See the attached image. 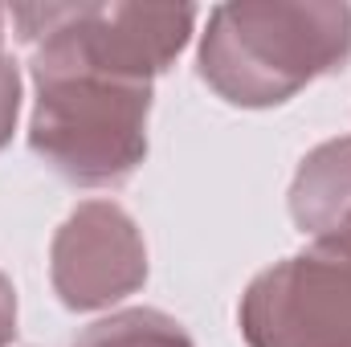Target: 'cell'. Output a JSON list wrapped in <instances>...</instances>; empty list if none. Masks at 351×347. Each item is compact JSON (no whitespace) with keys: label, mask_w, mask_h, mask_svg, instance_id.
<instances>
[{"label":"cell","mask_w":351,"mask_h":347,"mask_svg":"<svg viewBox=\"0 0 351 347\" xmlns=\"http://www.w3.org/2000/svg\"><path fill=\"white\" fill-rule=\"evenodd\" d=\"M33 152L74 184H119L147 152L152 82L110 74L66 49L41 41L33 53Z\"/></svg>","instance_id":"cell-1"},{"label":"cell","mask_w":351,"mask_h":347,"mask_svg":"<svg viewBox=\"0 0 351 347\" xmlns=\"http://www.w3.org/2000/svg\"><path fill=\"white\" fill-rule=\"evenodd\" d=\"M351 53L348 4H225L213 8L200 78L225 102L274 106Z\"/></svg>","instance_id":"cell-2"},{"label":"cell","mask_w":351,"mask_h":347,"mask_svg":"<svg viewBox=\"0 0 351 347\" xmlns=\"http://www.w3.org/2000/svg\"><path fill=\"white\" fill-rule=\"evenodd\" d=\"M250 347H351V254L315 241L254 278L241 298Z\"/></svg>","instance_id":"cell-3"},{"label":"cell","mask_w":351,"mask_h":347,"mask_svg":"<svg viewBox=\"0 0 351 347\" xmlns=\"http://www.w3.org/2000/svg\"><path fill=\"white\" fill-rule=\"evenodd\" d=\"M147 278V250L135 221L110 204L86 200L53 237V290L70 311H98L135 294Z\"/></svg>","instance_id":"cell-4"},{"label":"cell","mask_w":351,"mask_h":347,"mask_svg":"<svg viewBox=\"0 0 351 347\" xmlns=\"http://www.w3.org/2000/svg\"><path fill=\"white\" fill-rule=\"evenodd\" d=\"M290 213L302 233L351 254V139H331L302 160Z\"/></svg>","instance_id":"cell-5"},{"label":"cell","mask_w":351,"mask_h":347,"mask_svg":"<svg viewBox=\"0 0 351 347\" xmlns=\"http://www.w3.org/2000/svg\"><path fill=\"white\" fill-rule=\"evenodd\" d=\"M74 347H192L184 327L160 311H123L94 323Z\"/></svg>","instance_id":"cell-6"},{"label":"cell","mask_w":351,"mask_h":347,"mask_svg":"<svg viewBox=\"0 0 351 347\" xmlns=\"http://www.w3.org/2000/svg\"><path fill=\"white\" fill-rule=\"evenodd\" d=\"M16 106H21V82H16V66L8 58H0V147L12 135L16 123Z\"/></svg>","instance_id":"cell-7"},{"label":"cell","mask_w":351,"mask_h":347,"mask_svg":"<svg viewBox=\"0 0 351 347\" xmlns=\"http://www.w3.org/2000/svg\"><path fill=\"white\" fill-rule=\"evenodd\" d=\"M16 335V294L8 286V278L0 274V347Z\"/></svg>","instance_id":"cell-8"},{"label":"cell","mask_w":351,"mask_h":347,"mask_svg":"<svg viewBox=\"0 0 351 347\" xmlns=\"http://www.w3.org/2000/svg\"><path fill=\"white\" fill-rule=\"evenodd\" d=\"M0 21H4V12H0Z\"/></svg>","instance_id":"cell-9"}]
</instances>
